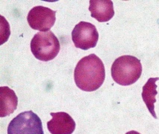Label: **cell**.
<instances>
[{
    "mask_svg": "<svg viewBox=\"0 0 159 134\" xmlns=\"http://www.w3.org/2000/svg\"><path fill=\"white\" fill-rule=\"evenodd\" d=\"M105 69L102 61L94 54L82 58L74 70V80L80 89L96 91L104 83Z\"/></svg>",
    "mask_w": 159,
    "mask_h": 134,
    "instance_id": "obj_1",
    "label": "cell"
},
{
    "mask_svg": "<svg viewBox=\"0 0 159 134\" xmlns=\"http://www.w3.org/2000/svg\"><path fill=\"white\" fill-rule=\"evenodd\" d=\"M111 76L116 84L129 86L141 76L142 65L136 57L123 55L116 58L111 66Z\"/></svg>",
    "mask_w": 159,
    "mask_h": 134,
    "instance_id": "obj_2",
    "label": "cell"
},
{
    "mask_svg": "<svg viewBox=\"0 0 159 134\" xmlns=\"http://www.w3.org/2000/svg\"><path fill=\"white\" fill-rule=\"evenodd\" d=\"M30 47L33 55L41 61L54 59L61 48L58 39L51 31L37 33L31 40Z\"/></svg>",
    "mask_w": 159,
    "mask_h": 134,
    "instance_id": "obj_3",
    "label": "cell"
},
{
    "mask_svg": "<svg viewBox=\"0 0 159 134\" xmlns=\"http://www.w3.org/2000/svg\"><path fill=\"white\" fill-rule=\"evenodd\" d=\"M8 134H44L43 124L36 113L23 112L13 119L8 127Z\"/></svg>",
    "mask_w": 159,
    "mask_h": 134,
    "instance_id": "obj_4",
    "label": "cell"
},
{
    "mask_svg": "<svg viewBox=\"0 0 159 134\" xmlns=\"http://www.w3.org/2000/svg\"><path fill=\"white\" fill-rule=\"evenodd\" d=\"M72 40L78 49L88 50L97 45L99 40V33L92 23L80 22L72 32Z\"/></svg>",
    "mask_w": 159,
    "mask_h": 134,
    "instance_id": "obj_5",
    "label": "cell"
},
{
    "mask_svg": "<svg viewBox=\"0 0 159 134\" xmlns=\"http://www.w3.org/2000/svg\"><path fill=\"white\" fill-rule=\"evenodd\" d=\"M56 11L43 6H36L31 9L27 21L32 29L40 32H49L55 23Z\"/></svg>",
    "mask_w": 159,
    "mask_h": 134,
    "instance_id": "obj_6",
    "label": "cell"
},
{
    "mask_svg": "<svg viewBox=\"0 0 159 134\" xmlns=\"http://www.w3.org/2000/svg\"><path fill=\"white\" fill-rule=\"evenodd\" d=\"M52 120L47 122V128L51 134H72L75 129V122L68 113L64 112L51 113Z\"/></svg>",
    "mask_w": 159,
    "mask_h": 134,
    "instance_id": "obj_7",
    "label": "cell"
},
{
    "mask_svg": "<svg viewBox=\"0 0 159 134\" xmlns=\"http://www.w3.org/2000/svg\"><path fill=\"white\" fill-rule=\"evenodd\" d=\"M89 11L91 16L100 23L110 20L114 15V5L111 0H90Z\"/></svg>",
    "mask_w": 159,
    "mask_h": 134,
    "instance_id": "obj_8",
    "label": "cell"
},
{
    "mask_svg": "<svg viewBox=\"0 0 159 134\" xmlns=\"http://www.w3.org/2000/svg\"><path fill=\"white\" fill-rule=\"evenodd\" d=\"M18 98L14 90L8 87H0V116H8L16 110Z\"/></svg>",
    "mask_w": 159,
    "mask_h": 134,
    "instance_id": "obj_9",
    "label": "cell"
},
{
    "mask_svg": "<svg viewBox=\"0 0 159 134\" xmlns=\"http://www.w3.org/2000/svg\"><path fill=\"white\" fill-rule=\"evenodd\" d=\"M158 80L159 78H149L143 87V92H142V98L149 111L155 119H157L155 112V103L156 102L155 96L158 94V92L156 90L157 85L155 83Z\"/></svg>",
    "mask_w": 159,
    "mask_h": 134,
    "instance_id": "obj_10",
    "label": "cell"
},
{
    "mask_svg": "<svg viewBox=\"0 0 159 134\" xmlns=\"http://www.w3.org/2000/svg\"><path fill=\"white\" fill-rule=\"evenodd\" d=\"M125 134H140V133H138V132L135 131V130H131V131L127 132V133Z\"/></svg>",
    "mask_w": 159,
    "mask_h": 134,
    "instance_id": "obj_11",
    "label": "cell"
}]
</instances>
